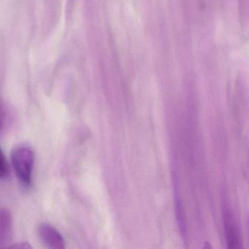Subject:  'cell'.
Listing matches in <instances>:
<instances>
[{
  "label": "cell",
  "instance_id": "cell-1",
  "mask_svg": "<svg viewBox=\"0 0 249 249\" xmlns=\"http://www.w3.org/2000/svg\"><path fill=\"white\" fill-rule=\"evenodd\" d=\"M11 160L17 178L26 187L30 186L34 165V153L31 148L24 145L18 146L13 150Z\"/></svg>",
  "mask_w": 249,
  "mask_h": 249
},
{
  "label": "cell",
  "instance_id": "cell-2",
  "mask_svg": "<svg viewBox=\"0 0 249 249\" xmlns=\"http://www.w3.org/2000/svg\"><path fill=\"white\" fill-rule=\"evenodd\" d=\"M39 235L43 243L51 249H63L65 241L60 233L47 224H43L39 227Z\"/></svg>",
  "mask_w": 249,
  "mask_h": 249
},
{
  "label": "cell",
  "instance_id": "cell-3",
  "mask_svg": "<svg viewBox=\"0 0 249 249\" xmlns=\"http://www.w3.org/2000/svg\"><path fill=\"white\" fill-rule=\"evenodd\" d=\"M12 217L6 209H0V249L8 247L12 237Z\"/></svg>",
  "mask_w": 249,
  "mask_h": 249
},
{
  "label": "cell",
  "instance_id": "cell-4",
  "mask_svg": "<svg viewBox=\"0 0 249 249\" xmlns=\"http://www.w3.org/2000/svg\"><path fill=\"white\" fill-rule=\"evenodd\" d=\"M224 225L227 233V243L230 249H238L240 248V242L237 234V228L231 215L228 211L224 213Z\"/></svg>",
  "mask_w": 249,
  "mask_h": 249
},
{
  "label": "cell",
  "instance_id": "cell-5",
  "mask_svg": "<svg viewBox=\"0 0 249 249\" xmlns=\"http://www.w3.org/2000/svg\"><path fill=\"white\" fill-rule=\"evenodd\" d=\"M9 175V167L3 151L0 148V179H5Z\"/></svg>",
  "mask_w": 249,
  "mask_h": 249
},
{
  "label": "cell",
  "instance_id": "cell-6",
  "mask_svg": "<svg viewBox=\"0 0 249 249\" xmlns=\"http://www.w3.org/2000/svg\"><path fill=\"white\" fill-rule=\"evenodd\" d=\"M4 119H5V111L2 103L0 102V132H2L4 126Z\"/></svg>",
  "mask_w": 249,
  "mask_h": 249
},
{
  "label": "cell",
  "instance_id": "cell-7",
  "mask_svg": "<svg viewBox=\"0 0 249 249\" xmlns=\"http://www.w3.org/2000/svg\"><path fill=\"white\" fill-rule=\"evenodd\" d=\"M11 248H14V249H30L31 246L29 245L28 243H19L18 245H15V246H11Z\"/></svg>",
  "mask_w": 249,
  "mask_h": 249
}]
</instances>
